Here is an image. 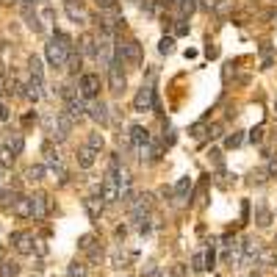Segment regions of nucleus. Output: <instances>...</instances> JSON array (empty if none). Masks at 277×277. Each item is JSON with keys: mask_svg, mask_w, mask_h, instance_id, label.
Returning a JSON list of instances; mask_svg holds the SVG:
<instances>
[{"mask_svg": "<svg viewBox=\"0 0 277 277\" xmlns=\"http://www.w3.org/2000/svg\"><path fill=\"white\" fill-rule=\"evenodd\" d=\"M175 6H178V12H180V17H186V20H188V17H192L194 12H197L200 0H178Z\"/></svg>", "mask_w": 277, "mask_h": 277, "instance_id": "nucleus-23", "label": "nucleus"}, {"mask_svg": "<svg viewBox=\"0 0 277 277\" xmlns=\"http://www.w3.org/2000/svg\"><path fill=\"white\" fill-rule=\"evenodd\" d=\"M172 22H175V34H178V36H186V34H188L186 17H178V20H172Z\"/></svg>", "mask_w": 277, "mask_h": 277, "instance_id": "nucleus-32", "label": "nucleus"}, {"mask_svg": "<svg viewBox=\"0 0 277 277\" xmlns=\"http://www.w3.org/2000/svg\"><path fill=\"white\" fill-rule=\"evenodd\" d=\"M250 142H252V144H260V142H264V125H258V128L250 130Z\"/></svg>", "mask_w": 277, "mask_h": 277, "instance_id": "nucleus-34", "label": "nucleus"}, {"mask_svg": "<svg viewBox=\"0 0 277 277\" xmlns=\"http://www.w3.org/2000/svg\"><path fill=\"white\" fill-rule=\"evenodd\" d=\"M72 128H75V122L70 120L64 111H58V114H50L48 120H44V130H48V136L53 138V142H58V144L70 138Z\"/></svg>", "mask_w": 277, "mask_h": 277, "instance_id": "nucleus-2", "label": "nucleus"}, {"mask_svg": "<svg viewBox=\"0 0 277 277\" xmlns=\"http://www.w3.org/2000/svg\"><path fill=\"white\" fill-rule=\"evenodd\" d=\"M28 75H34V78H44L42 61H39L36 56H30V58H28Z\"/></svg>", "mask_w": 277, "mask_h": 277, "instance_id": "nucleus-26", "label": "nucleus"}, {"mask_svg": "<svg viewBox=\"0 0 277 277\" xmlns=\"http://www.w3.org/2000/svg\"><path fill=\"white\" fill-rule=\"evenodd\" d=\"M64 12H66V17L72 20L75 25L89 22V12H86V6L80 3V0H64Z\"/></svg>", "mask_w": 277, "mask_h": 277, "instance_id": "nucleus-10", "label": "nucleus"}, {"mask_svg": "<svg viewBox=\"0 0 277 277\" xmlns=\"http://www.w3.org/2000/svg\"><path fill=\"white\" fill-rule=\"evenodd\" d=\"M255 266H264V269H269V266H277V252H274L272 247H260Z\"/></svg>", "mask_w": 277, "mask_h": 277, "instance_id": "nucleus-18", "label": "nucleus"}, {"mask_svg": "<svg viewBox=\"0 0 277 277\" xmlns=\"http://www.w3.org/2000/svg\"><path fill=\"white\" fill-rule=\"evenodd\" d=\"M20 197H22V194H20V188H3V192H0V208L12 214L14 205L20 202Z\"/></svg>", "mask_w": 277, "mask_h": 277, "instance_id": "nucleus-14", "label": "nucleus"}, {"mask_svg": "<svg viewBox=\"0 0 277 277\" xmlns=\"http://www.w3.org/2000/svg\"><path fill=\"white\" fill-rule=\"evenodd\" d=\"M66 100V111L64 114L70 116L72 122H78V120H84L86 116V100L80 94H70V97H64Z\"/></svg>", "mask_w": 277, "mask_h": 277, "instance_id": "nucleus-11", "label": "nucleus"}, {"mask_svg": "<svg viewBox=\"0 0 277 277\" xmlns=\"http://www.w3.org/2000/svg\"><path fill=\"white\" fill-rule=\"evenodd\" d=\"M130 3H136V6H138V3H142V0H130Z\"/></svg>", "mask_w": 277, "mask_h": 277, "instance_id": "nucleus-42", "label": "nucleus"}, {"mask_svg": "<svg viewBox=\"0 0 277 277\" xmlns=\"http://www.w3.org/2000/svg\"><path fill=\"white\" fill-rule=\"evenodd\" d=\"M44 164H36V166H28L25 169V180H30V183H39V180H44Z\"/></svg>", "mask_w": 277, "mask_h": 277, "instance_id": "nucleus-22", "label": "nucleus"}, {"mask_svg": "<svg viewBox=\"0 0 277 277\" xmlns=\"http://www.w3.org/2000/svg\"><path fill=\"white\" fill-rule=\"evenodd\" d=\"M94 3H97L100 8H114V6H116V0H94Z\"/></svg>", "mask_w": 277, "mask_h": 277, "instance_id": "nucleus-40", "label": "nucleus"}, {"mask_svg": "<svg viewBox=\"0 0 277 277\" xmlns=\"http://www.w3.org/2000/svg\"><path fill=\"white\" fill-rule=\"evenodd\" d=\"M6 147L14 152V156H20V152L25 150V138H22V133H20V130L8 133V136H6Z\"/></svg>", "mask_w": 277, "mask_h": 277, "instance_id": "nucleus-19", "label": "nucleus"}, {"mask_svg": "<svg viewBox=\"0 0 277 277\" xmlns=\"http://www.w3.org/2000/svg\"><path fill=\"white\" fill-rule=\"evenodd\" d=\"M250 277H260V274H258V272H255V274H250Z\"/></svg>", "mask_w": 277, "mask_h": 277, "instance_id": "nucleus-43", "label": "nucleus"}, {"mask_svg": "<svg viewBox=\"0 0 277 277\" xmlns=\"http://www.w3.org/2000/svg\"><path fill=\"white\" fill-rule=\"evenodd\" d=\"M66 274H70V277H86V266L80 264V260H72L70 269H66Z\"/></svg>", "mask_w": 277, "mask_h": 277, "instance_id": "nucleus-29", "label": "nucleus"}, {"mask_svg": "<svg viewBox=\"0 0 277 277\" xmlns=\"http://www.w3.org/2000/svg\"><path fill=\"white\" fill-rule=\"evenodd\" d=\"M97 156H100V152H94L92 147L80 144V147H78V152H75V161H78V166H80V169H92V166L97 164Z\"/></svg>", "mask_w": 277, "mask_h": 277, "instance_id": "nucleus-13", "label": "nucleus"}, {"mask_svg": "<svg viewBox=\"0 0 277 277\" xmlns=\"http://www.w3.org/2000/svg\"><path fill=\"white\" fill-rule=\"evenodd\" d=\"M86 116H89V120H94L97 125H108V120H111L108 106H106L102 100H92L89 106H86Z\"/></svg>", "mask_w": 277, "mask_h": 277, "instance_id": "nucleus-12", "label": "nucleus"}, {"mask_svg": "<svg viewBox=\"0 0 277 277\" xmlns=\"http://www.w3.org/2000/svg\"><path fill=\"white\" fill-rule=\"evenodd\" d=\"M133 111H138V114H144V111H158V114H161V102H158V97H156V86L152 84L138 86L136 97H133Z\"/></svg>", "mask_w": 277, "mask_h": 277, "instance_id": "nucleus-3", "label": "nucleus"}, {"mask_svg": "<svg viewBox=\"0 0 277 277\" xmlns=\"http://www.w3.org/2000/svg\"><path fill=\"white\" fill-rule=\"evenodd\" d=\"M169 3H172V6H175V3H178V0H169Z\"/></svg>", "mask_w": 277, "mask_h": 277, "instance_id": "nucleus-45", "label": "nucleus"}, {"mask_svg": "<svg viewBox=\"0 0 277 277\" xmlns=\"http://www.w3.org/2000/svg\"><path fill=\"white\" fill-rule=\"evenodd\" d=\"M266 180H269V178H266V169H255L252 175H250V183H255V186H264Z\"/></svg>", "mask_w": 277, "mask_h": 277, "instance_id": "nucleus-31", "label": "nucleus"}, {"mask_svg": "<svg viewBox=\"0 0 277 277\" xmlns=\"http://www.w3.org/2000/svg\"><path fill=\"white\" fill-rule=\"evenodd\" d=\"M14 158H17V156H14V152L8 150L6 144L0 147V166H3V169H12V166H14Z\"/></svg>", "mask_w": 277, "mask_h": 277, "instance_id": "nucleus-27", "label": "nucleus"}, {"mask_svg": "<svg viewBox=\"0 0 277 277\" xmlns=\"http://www.w3.org/2000/svg\"><path fill=\"white\" fill-rule=\"evenodd\" d=\"M241 142H244V136H241V133H233V136L224 138V147H241Z\"/></svg>", "mask_w": 277, "mask_h": 277, "instance_id": "nucleus-39", "label": "nucleus"}, {"mask_svg": "<svg viewBox=\"0 0 277 277\" xmlns=\"http://www.w3.org/2000/svg\"><path fill=\"white\" fill-rule=\"evenodd\" d=\"M255 222H258V228H269L272 224V211L266 208V202L255 205Z\"/></svg>", "mask_w": 277, "mask_h": 277, "instance_id": "nucleus-20", "label": "nucleus"}, {"mask_svg": "<svg viewBox=\"0 0 277 277\" xmlns=\"http://www.w3.org/2000/svg\"><path fill=\"white\" fill-rule=\"evenodd\" d=\"M128 142H130V147L138 152V161H142V158H144V152H147V147H150V142H152V133L147 130L144 125H130Z\"/></svg>", "mask_w": 277, "mask_h": 277, "instance_id": "nucleus-6", "label": "nucleus"}, {"mask_svg": "<svg viewBox=\"0 0 277 277\" xmlns=\"http://www.w3.org/2000/svg\"><path fill=\"white\" fill-rule=\"evenodd\" d=\"M133 258H136V252L128 255V252H125V247H122V244H116L114 255H111V266H114V269H128V264H130Z\"/></svg>", "mask_w": 277, "mask_h": 277, "instance_id": "nucleus-15", "label": "nucleus"}, {"mask_svg": "<svg viewBox=\"0 0 277 277\" xmlns=\"http://www.w3.org/2000/svg\"><path fill=\"white\" fill-rule=\"evenodd\" d=\"M161 144H164V147H172V144H175V130H172V128H166V130H164Z\"/></svg>", "mask_w": 277, "mask_h": 277, "instance_id": "nucleus-35", "label": "nucleus"}, {"mask_svg": "<svg viewBox=\"0 0 277 277\" xmlns=\"http://www.w3.org/2000/svg\"><path fill=\"white\" fill-rule=\"evenodd\" d=\"M28 200H30V219H34V222L48 219V214H50V197L48 194L36 192V194H28Z\"/></svg>", "mask_w": 277, "mask_h": 277, "instance_id": "nucleus-9", "label": "nucleus"}, {"mask_svg": "<svg viewBox=\"0 0 277 277\" xmlns=\"http://www.w3.org/2000/svg\"><path fill=\"white\" fill-rule=\"evenodd\" d=\"M72 50H75L72 36H70V34H64V30H53V34H50L48 48H44L48 64L53 66V70H64L66 61H70V56H72Z\"/></svg>", "mask_w": 277, "mask_h": 277, "instance_id": "nucleus-1", "label": "nucleus"}, {"mask_svg": "<svg viewBox=\"0 0 277 277\" xmlns=\"http://www.w3.org/2000/svg\"><path fill=\"white\" fill-rule=\"evenodd\" d=\"M6 94V75H0V97Z\"/></svg>", "mask_w": 277, "mask_h": 277, "instance_id": "nucleus-41", "label": "nucleus"}, {"mask_svg": "<svg viewBox=\"0 0 277 277\" xmlns=\"http://www.w3.org/2000/svg\"><path fill=\"white\" fill-rule=\"evenodd\" d=\"M172 194H175V200H180V202H186L188 194H192V178H180V180L172 186Z\"/></svg>", "mask_w": 277, "mask_h": 277, "instance_id": "nucleus-17", "label": "nucleus"}, {"mask_svg": "<svg viewBox=\"0 0 277 277\" xmlns=\"http://www.w3.org/2000/svg\"><path fill=\"white\" fill-rule=\"evenodd\" d=\"M114 56H120L125 64H133V66H142V61H144V50H142V42H138V39L116 42L114 44Z\"/></svg>", "mask_w": 277, "mask_h": 277, "instance_id": "nucleus-5", "label": "nucleus"}, {"mask_svg": "<svg viewBox=\"0 0 277 277\" xmlns=\"http://www.w3.org/2000/svg\"><path fill=\"white\" fill-rule=\"evenodd\" d=\"M205 130H208V128H205V122H197V125H192V138H202L205 136Z\"/></svg>", "mask_w": 277, "mask_h": 277, "instance_id": "nucleus-38", "label": "nucleus"}, {"mask_svg": "<svg viewBox=\"0 0 277 277\" xmlns=\"http://www.w3.org/2000/svg\"><path fill=\"white\" fill-rule=\"evenodd\" d=\"M78 50L80 56H86V58H94V50H97V34H84L78 42Z\"/></svg>", "mask_w": 277, "mask_h": 277, "instance_id": "nucleus-16", "label": "nucleus"}, {"mask_svg": "<svg viewBox=\"0 0 277 277\" xmlns=\"http://www.w3.org/2000/svg\"><path fill=\"white\" fill-rule=\"evenodd\" d=\"M14 216H20V219H30V200L28 197H25V194H22V197H20V202L17 205H14Z\"/></svg>", "mask_w": 277, "mask_h": 277, "instance_id": "nucleus-24", "label": "nucleus"}, {"mask_svg": "<svg viewBox=\"0 0 277 277\" xmlns=\"http://www.w3.org/2000/svg\"><path fill=\"white\" fill-rule=\"evenodd\" d=\"M266 178H277V156H266Z\"/></svg>", "mask_w": 277, "mask_h": 277, "instance_id": "nucleus-30", "label": "nucleus"}, {"mask_svg": "<svg viewBox=\"0 0 277 277\" xmlns=\"http://www.w3.org/2000/svg\"><path fill=\"white\" fill-rule=\"evenodd\" d=\"M216 266V252H214V247L205 250V269H214Z\"/></svg>", "mask_w": 277, "mask_h": 277, "instance_id": "nucleus-36", "label": "nucleus"}, {"mask_svg": "<svg viewBox=\"0 0 277 277\" xmlns=\"http://www.w3.org/2000/svg\"><path fill=\"white\" fill-rule=\"evenodd\" d=\"M138 12L147 14V17H152V14H156V6H152V0H142V3H138Z\"/></svg>", "mask_w": 277, "mask_h": 277, "instance_id": "nucleus-37", "label": "nucleus"}, {"mask_svg": "<svg viewBox=\"0 0 277 277\" xmlns=\"http://www.w3.org/2000/svg\"><path fill=\"white\" fill-rule=\"evenodd\" d=\"M86 147H92L94 152H102V147H106V138H102L100 130H92L89 136H86Z\"/></svg>", "mask_w": 277, "mask_h": 277, "instance_id": "nucleus-21", "label": "nucleus"}, {"mask_svg": "<svg viewBox=\"0 0 277 277\" xmlns=\"http://www.w3.org/2000/svg\"><path fill=\"white\" fill-rule=\"evenodd\" d=\"M192 269H194V272H202V269H205V255H202V252H194V255H192Z\"/></svg>", "mask_w": 277, "mask_h": 277, "instance_id": "nucleus-33", "label": "nucleus"}, {"mask_svg": "<svg viewBox=\"0 0 277 277\" xmlns=\"http://www.w3.org/2000/svg\"><path fill=\"white\" fill-rule=\"evenodd\" d=\"M78 94L84 100H97L100 97V75L97 72H84L78 78Z\"/></svg>", "mask_w": 277, "mask_h": 277, "instance_id": "nucleus-8", "label": "nucleus"}, {"mask_svg": "<svg viewBox=\"0 0 277 277\" xmlns=\"http://www.w3.org/2000/svg\"><path fill=\"white\" fill-rule=\"evenodd\" d=\"M8 244H12L20 255H34L36 252V238H34L30 230H14V233L8 236Z\"/></svg>", "mask_w": 277, "mask_h": 277, "instance_id": "nucleus-7", "label": "nucleus"}, {"mask_svg": "<svg viewBox=\"0 0 277 277\" xmlns=\"http://www.w3.org/2000/svg\"><path fill=\"white\" fill-rule=\"evenodd\" d=\"M274 114H277V100H274Z\"/></svg>", "mask_w": 277, "mask_h": 277, "instance_id": "nucleus-44", "label": "nucleus"}, {"mask_svg": "<svg viewBox=\"0 0 277 277\" xmlns=\"http://www.w3.org/2000/svg\"><path fill=\"white\" fill-rule=\"evenodd\" d=\"M0 277H20V264H14V260H0Z\"/></svg>", "mask_w": 277, "mask_h": 277, "instance_id": "nucleus-25", "label": "nucleus"}, {"mask_svg": "<svg viewBox=\"0 0 277 277\" xmlns=\"http://www.w3.org/2000/svg\"><path fill=\"white\" fill-rule=\"evenodd\" d=\"M158 53H161V56H172V53H175V39L164 36L161 42H158Z\"/></svg>", "mask_w": 277, "mask_h": 277, "instance_id": "nucleus-28", "label": "nucleus"}, {"mask_svg": "<svg viewBox=\"0 0 277 277\" xmlns=\"http://www.w3.org/2000/svg\"><path fill=\"white\" fill-rule=\"evenodd\" d=\"M106 72H108V89H111V94H116V97H120L122 92L128 89L125 61H122L120 56H114V58H111V64L106 66Z\"/></svg>", "mask_w": 277, "mask_h": 277, "instance_id": "nucleus-4", "label": "nucleus"}]
</instances>
